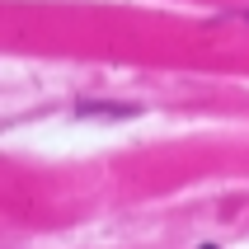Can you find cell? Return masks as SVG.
I'll return each instance as SVG.
<instances>
[{
    "label": "cell",
    "instance_id": "obj_1",
    "mask_svg": "<svg viewBox=\"0 0 249 249\" xmlns=\"http://www.w3.org/2000/svg\"><path fill=\"white\" fill-rule=\"evenodd\" d=\"M141 104H118V99H75V118H108V123H127L137 118Z\"/></svg>",
    "mask_w": 249,
    "mask_h": 249
},
{
    "label": "cell",
    "instance_id": "obj_2",
    "mask_svg": "<svg viewBox=\"0 0 249 249\" xmlns=\"http://www.w3.org/2000/svg\"><path fill=\"white\" fill-rule=\"evenodd\" d=\"M231 14H235L240 24H249V5H245V10H231Z\"/></svg>",
    "mask_w": 249,
    "mask_h": 249
},
{
    "label": "cell",
    "instance_id": "obj_3",
    "mask_svg": "<svg viewBox=\"0 0 249 249\" xmlns=\"http://www.w3.org/2000/svg\"><path fill=\"white\" fill-rule=\"evenodd\" d=\"M202 249H212V245H202Z\"/></svg>",
    "mask_w": 249,
    "mask_h": 249
}]
</instances>
